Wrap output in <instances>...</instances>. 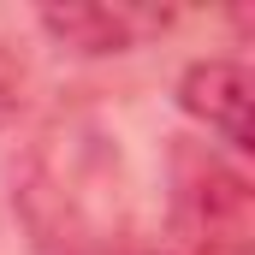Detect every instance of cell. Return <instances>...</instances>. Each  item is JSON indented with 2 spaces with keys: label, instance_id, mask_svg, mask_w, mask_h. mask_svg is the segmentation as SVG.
I'll return each instance as SVG.
<instances>
[{
  "label": "cell",
  "instance_id": "1",
  "mask_svg": "<svg viewBox=\"0 0 255 255\" xmlns=\"http://www.w3.org/2000/svg\"><path fill=\"white\" fill-rule=\"evenodd\" d=\"M178 232L184 255H250L255 244V202L250 178L220 154H184L178 166Z\"/></svg>",
  "mask_w": 255,
  "mask_h": 255
},
{
  "label": "cell",
  "instance_id": "2",
  "mask_svg": "<svg viewBox=\"0 0 255 255\" xmlns=\"http://www.w3.org/2000/svg\"><path fill=\"white\" fill-rule=\"evenodd\" d=\"M178 107L202 130H214L232 154H250V71L238 60H196L178 77Z\"/></svg>",
  "mask_w": 255,
  "mask_h": 255
},
{
  "label": "cell",
  "instance_id": "3",
  "mask_svg": "<svg viewBox=\"0 0 255 255\" xmlns=\"http://www.w3.org/2000/svg\"><path fill=\"white\" fill-rule=\"evenodd\" d=\"M42 30L60 48H77V54H125L142 36L166 30V12H136V6H48Z\"/></svg>",
  "mask_w": 255,
  "mask_h": 255
},
{
  "label": "cell",
  "instance_id": "4",
  "mask_svg": "<svg viewBox=\"0 0 255 255\" xmlns=\"http://www.w3.org/2000/svg\"><path fill=\"white\" fill-rule=\"evenodd\" d=\"M18 101H24V65H18V54L0 42V130L18 119Z\"/></svg>",
  "mask_w": 255,
  "mask_h": 255
},
{
  "label": "cell",
  "instance_id": "5",
  "mask_svg": "<svg viewBox=\"0 0 255 255\" xmlns=\"http://www.w3.org/2000/svg\"><path fill=\"white\" fill-rule=\"evenodd\" d=\"M130 255H184V250H130Z\"/></svg>",
  "mask_w": 255,
  "mask_h": 255
}]
</instances>
